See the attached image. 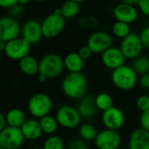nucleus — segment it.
<instances>
[{"instance_id": "49", "label": "nucleus", "mask_w": 149, "mask_h": 149, "mask_svg": "<svg viewBox=\"0 0 149 149\" xmlns=\"http://www.w3.org/2000/svg\"><path fill=\"white\" fill-rule=\"evenodd\" d=\"M148 97H149V93H148Z\"/></svg>"}, {"instance_id": "18", "label": "nucleus", "mask_w": 149, "mask_h": 149, "mask_svg": "<svg viewBox=\"0 0 149 149\" xmlns=\"http://www.w3.org/2000/svg\"><path fill=\"white\" fill-rule=\"evenodd\" d=\"M20 129L24 139L30 141H36L39 139L43 134L39 121H38L35 119L25 120V121L21 126Z\"/></svg>"}, {"instance_id": "10", "label": "nucleus", "mask_w": 149, "mask_h": 149, "mask_svg": "<svg viewBox=\"0 0 149 149\" xmlns=\"http://www.w3.org/2000/svg\"><path fill=\"white\" fill-rule=\"evenodd\" d=\"M113 38L111 35L103 31L93 32L87 38L86 45L92 50L93 53H102L112 46Z\"/></svg>"}, {"instance_id": "20", "label": "nucleus", "mask_w": 149, "mask_h": 149, "mask_svg": "<svg viewBox=\"0 0 149 149\" xmlns=\"http://www.w3.org/2000/svg\"><path fill=\"white\" fill-rule=\"evenodd\" d=\"M64 66L70 72H81L84 67V59L78 52L68 53L64 58Z\"/></svg>"}, {"instance_id": "38", "label": "nucleus", "mask_w": 149, "mask_h": 149, "mask_svg": "<svg viewBox=\"0 0 149 149\" xmlns=\"http://www.w3.org/2000/svg\"><path fill=\"white\" fill-rule=\"evenodd\" d=\"M17 3V0H0L1 8H10Z\"/></svg>"}, {"instance_id": "39", "label": "nucleus", "mask_w": 149, "mask_h": 149, "mask_svg": "<svg viewBox=\"0 0 149 149\" xmlns=\"http://www.w3.org/2000/svg\"><path fill=\"white\" fill-rule=\"evenodd\" d=\"M6 127V120H5V115H3L0 112V132Z\"/></svg>"}, {"instance_id": "26", "label": "nucleus", "mask_w": 149, "mask_h": 149, "mask_svg": "<svg viewBox=\"0 0 149 149\" xmlns=\"http://www.w3.org/2000/svg\"><path fill=\"white\" fill-rule=\"evenodd\" d=\"M136 73L144 74L149 72V57L146 55H140L134 59L133 66Z\"/></svg>"}, {"instance_id": "13", "label": "nucleus", "mask_w": 149, "mask_h": 149, "mask_svg": "<svg viewBox=\"0 0 149 149\" xmlns=\"http://www.w3.org/2000/svg\"><path fill=\"white\" fill-rule=\"evenodd\" d=\"M102 122L107 129L118 131L125 123L124 113L119 107H112L103 112Z\"/></svg>"}, {"instance_id": "12", "label": "nucleus", "mask_w": 149, "mask_h": 149, "mask_svg": "<svg viewBox=\"0 0 149 149\" xmlns=\"http://www.w3.org/2000/svg\"><path fill=\"white\" fill-rule=\"evenodd\" d=\"M20 31V24L14 17H0V40L7 43L14 38H18Z\"/></svg>"}, {"instance_id": "24", "label": "nucleus", "mask_w": 149, "mask_h": 149, "mask_svg": "<svg viewBox=\"0 0 149 149\" xmlns=\"http://www.w3.org/2000/svg\"><path fill=\"white\" fill-rule=\"evenodd\" d=\"M39 124L42 129V132L46 134H54L58 127V123L55 117L52 115H45L39 120Z\"/></svg>"}, {"instance_id": "31", "label": "nucleus", "mask_w": 149, "mask_h": 149, "mask_svg": "<svg viewBox=\"0 0 149 149\" xmlns=\"http://www.w3.org/2000/svg\"><path fill=\"white\" fill-rule=\"evenodd\" d=\"M139 35L144 48H147L148 50H149V26H146Z\"/></svg>"}, {"instance_id": "37", "label": "nucleus", "mask_w": 149, "mask_h": 149, "mask_svg": "<svg viewBox=\"0 0 149 149\" xmlns=\"http://www.w3.org/2000/svg\"><path fill=\"white\" fill-rule=\"evenodd\" d=\"M10 13L13 15V16H19L23 13L24 11V8H23V5L19 4V3H16L15 5H13L12 7L10 8Z\"/></svg>"}, {"instance_id": "47", "label": "nucleus", "mask_w": 149, "mask_h": 149, "mask_svg": "<svg viewBox=\"0 0 149 149\" xmlns=\"http://www.w3.org/2000/svg\"><path fill=\"white\" fill-rule=\"evenodd\" d=\"M31 149H41V148H31Z\"/></svg>"}, {"instance_id": "25", "label": "nucleus", "mask_w": 149, "mask_h": 149, "mask_svg": "<svg viewBox=\"0 0 149 149\" xmlns=\"http://www.w3.org/2000/svg\"><path fill=\"white\" fill-rule=\"evenodd\" d=\"M95 105L98 108V110H100L102 112L111 108L113 107V100L110 94L107 93H99L95 98Z\"/></svg>"}, {"instance_id": "15", "label": "nucleus", "mask_w": 149, "mask_h": 149, "mask_svg": "<svg viewBox=\"0 0 149 149\" xmlns=\"http://www.w3.org/2000/svg\"><path fill=\"white\" fill-rule=\"evenodd\" d=\"M113 17L117 21L124 22L127 24L134 23L138 17L139 12L134 5H130L123 3H120L113 9Z\"/></svg>"}, {"instance_id": "30", "label": "nucleus", "mask_w": 149, "mask_h": 149, "mask_svg": "<svg viewBox=\"0 0 149 149\" xmlns=\"http://www.w3.org/2000/svg\"><path fill=\"white\" fill-rule=\"evenodd\" d=\"M137 107L140 111L145 112L149 109V97L148 95H141L138 98L136 101Z\"/></svg>"}, {"instance_id": "23", "label": "nucleus", "mask_w": 149, "mask_h": 149, "mask_svg": "<svg viewBox=\"0 0 149 149\" xmlns=\"http://www.w3.org/2000/svg\"><path fill=\"white\" fill-rule=\"evenodd\" d=\"M61 9V15L65 18H72L78 16L80 11V5L79 3L73 1V0H66L63 3L60 7Z\"/></svg>"}, {"instance_id": "6", "label": "nucleus", "mask_w": 149, "mask_h": 149, "mask_svg": "<svg viewBox=\"0 0 149 149\" xmlns=\"http://www.w3.org/2000/svg\"><path fill=\"white\" fill-rule=\"evenodd\" d=\"M65 24V21L62 15H58L52 12L48 15L41 24L43 37L47 38H56L63 31Z\"/></svg>"}, {"instance_id": "43", "label": "nucleus", "mask_w": 149, "mask_h": 149, "mask_svg": "<svg viewBox=\"0 0 149 149\" xmlns=\"http://www.w3.org/2000/svg\"><path fill=\"white\" fill-rule=\"evenodd\" d=\"M31 2V0H17V3L21 4V5H24L27 4Z\"/></svg>"}, {"instance_id": "36", "label": "nucleus", "mask_w": 149, "mask_h": 149, "mask_svg": "<svg viewBox=\"0 0 149 149\" xmlns=\"http://www.w3.org/2000/svg\"><path fill=\"white\" fill-rule=\"evenodd\" d=\"M140 86L145 89H149V72L141 74L139 79Z\"/></svg>"}, {"instance_id": "48", "label": "nucleus", "mask_w": 149, "mask_h": 149, "mask_svg": "<svg viewBox=\"0 0 149 149\" xmlns=\"http://www.w3.org/2000/svg\"><path fill=\"white\" fill-rule=\"evenodd\" d=\"M0 149H4V148H2V147L0 146Z\"/></svg>"}, {"instance_id": "40", "label": "nucleus", "mask_w": 149, "mask_h": 149, "mask_svg": "<svg viewBox=\"0 0 149 149\" xmlns=\"http://www.w3.org/2000/svg\"><path fill=\"white\" fill-rule=\"evenodd\" d=\"M120 3H127V4H130V5H137L138 0H120Z\"/></svg>"}, {"instance_id": "14", "label": "nucleus", "mask_w": 149, "mask_h": 149, "mask_svg": "<svg viewBox=\"0 0 149 149\" xmlns=\"http://www.w3.org/2000/svg\"><path fill=\"white\" fill-rule=\"evenodd\" d=\"M23 38L26 40L30 45H36L41 40L43 34L41 29V24L35 19L27 20L22 27Z\"/></svg>"}, {"instance_id": "19", "label": "nucleus", "mask_w": 149, "mask_h": 149, "mask_svg": "<svg viewBox=\"0 0 149 149\" xmlns=\"http://www.w3.org/2000/svg\"><path fill=\"white\" fill-rule=\"evenodd\" d=\"M77 109L79 114L81 115V117L86 119L93 118L98 111V108L95 105L94 98L91 95L83 96L80 99Z\"/></svg>"}, {"instance_id": "1", "label": "nucleus", "mask_w": 149, "mask_h": 149, "mask_svg": "<svg viewBox=\"0 0 149 149\" xmlns=\"http://www.w3.org/2000/svg\"><path fill=\"white\" fill-rule=\"evenodd\" d=\"M62 91L70 99H81L87 91L86 76L81 72H70L62 81Z\"/></svg>"}, {"instance_id": "41", "label": "nucleus", "mask_w": 149, "mask_h": 149, "mask_svg": "<svg viewBox=\"0 0 149 149\" xmlns=\"http://www.w3.org/2000/svg\"><path fill=\"white\" fill-rule=\"evenodd\" d=\"M38 81L39 82H45L48 79L45 76V75H43V74H40V73H38Z\"/></svg>"}, {"instance_id": "9", "label": "nucleus", "mask_w": 149, "mask_h": 149, "mask_svg": "<svg viewBox=\"0 0 149 149\" xmlns=\"http://www.w3.org/2000/svg\"><path fill=\"white\" fill-rule=\"evenodd\" d=\"M31 45L23 38H17L6 43L4 53L13 60H20L29 55Z\"/></svg>"}, {"instance_id": "16", "label": "nucleus", "mask_w": 149, "mask_h": 149, "mask_svg": "<svg viewBox=\"0 0 149 149\" xmlns=\"http://www.w3.org/2000/svg\"><path fill=\"white\" fill-rule=\"evenodd\" d=\"M101 60L103 65L111 70H114L120 65H124L125 57L121 52L120 49L118 47L111 46L104 52L101 53Z\"/></svg>"}, {"instance_id": "42", "label": "nucleus", "mask_w": 149, "mask_h": 149, "mask_svg": "<svg viewBox=\"0 0 149 149\" xmlns=\"http://www.w3.org/2000/svg\"><path fill=\"white\" fill-rule=\"evenodd\" d=\"M6 46V42L0 40V52H4Z\"/></svg>"}, {"instance_id": "17", "label": "nucleus", "mask_w": 149, "mask_h": 149, "mask_svg": "<svg viewBox=\"0 0 149 149\" xmlns=\"http://www.w3.org/2000/svg\"><path fill=\"white\" fill-rule=\"evenodd\" d=\"M129 149H149V132L142 127L134 130L129 137Z\"/></svg>"}, {"instance_id": "7", "label": "nucleus", "mask_w": 149, "mask_h": 149, "mask_svg": "<svg viewBox=\"0 0 149 149\" xmlns=\"http://www.w3.org/2000/svg\"><path fill=\"white\" fill-rule=\"evenodd\" d=\"M143 48L144 46L141 40L140 35L134 32H131L126 38H122L120 47L125 58L127 59L136 58L141 54Z\"/></svg>"}, {"instance_id": "35", "label": "nucleus", "mask_w": 149, "mask_h": 149, "mask_svg": "<svg viewBox=\"0 0 149 149\" xmlns=\"http://www.w3.org/2000/svg\"><path fill=\"white\" fill-rule=\"evenodd\" d=\"M69 149H88V147L82 140H74L70 143Z\"/></svg>"}, {"instance_id": "29", "label": "nucleus", "mask_w": 149, "mask_h": 149, "mask_svg": "<svg viewBox=\"0 0 149 149\" xmlns=\"http://www.w3.org/2000/svg\"><path fill=\"white\" fill-rule=\"evenodd\" d=\"M65 145L63 140L59 136H50L48 137L43 146V149H64Z\"/></svg>"}, {"instance_id": "28", "label": "nucleus", "mask_w": 149, "mask_h": 149, "mask_svg": "<svg viewBox=\"0 0 149 149\" xmlns=\"http://www.w3.org/2000/svg\"><path fill=\"white\" fill-rule=\"evenodd\" d=\"M96 127L89 123H86L81 125L79 127V135L85 141H93L97 136Z\"/></svg>"}, {"instance_id": "4", "label": "nucleus", "mask_w": 149, "mask_h": 149, "mask_svg": "<svg viewBox=\"0 0 149 149\" xmlns=\"http://www.w3.org/2000/svg\"><path fill=\"white\" fill-rule=\"evenodd\" d=\"M52 108V101L45 93H36L28 101V110L34 118H42L48 115Z\"/></svg>"}, {"instance_id": "5", "label": "nucleus", "mask_w": 149, "mask_h": 149, "mask_svg": "<svg viewBox=\"0 0 149 149\" xmlns=\"http://www.w3.org/2000/svg\"><path fill=\"white\" fill-rule=\"evenodd\" d=\"M24 137L19 127L7 126L0 132V146L4 149H18L24 143Z\"/></svg>"}, {"instance_id": "11", "label": "nucleus", "mask_w": 149, "mask_h": 149, "mask_svg": "<svg viewBox=\"0 0 149 149\" xmlns=\"http://www.w3.org/2000/svg\"><path fill=\"white\" fill-rule=\"evenodd\" d=\"M121 142L118 131L106 129L97 134L94 139L95 146L99 149H118Z\"/></svg>"}, {"instance_id": "27", "label": "nucleus", "mask_w": 149, "mask_h": 149, "mask_svg": "<svg viewBox=\"0 0 149 149\" xmlns=\"http://www.w3.org/2000/svg\"><path fill=\"white\" fill-rule=\"evenodd\" d=\"M112 31L116 38L122 39L131 33L130 24L124 22L116 21L112 26Z\"/></svg>"}, {"instance_id": "3", "label": "nucleus", "mask_w": 149, "mask_h": 149, "mask_svg": "<svg viewBox=\"0 0 149 149\" xmlns=\"http://www.w3.org/2000/svg\"><path fill=\"white\" fill-rule=\"evenodd\" d=\"M64 67V59L58 54L49 53L39 61L38 73L45 75L47 79H54L62 73Z\"/></svg>"}, {"instance_id": "2", "label": "nucleus", "mask_w": 149, "mask_h": 149, "mask_svg": "<svg viewBox=\"0 0 149 149\" xmlns=\"http://www.w3.org/2000/svg\"><path fill=\"white\" fill-rule=\"evenodd\" d=\"M111 79L113 84L122 91H129L137 84V73L132 66L122 65L113 70Z\"/></svg>"}, {"instance_id": "44", "label": "nucleus", "mask_w": 149, "mask_h": 149, "mask_svg": "<svg viewBox=\"0 0 149 149\" xmlns=\"http://www.w3.org/2000/svg\"><path fill=\"white\" fill-rule=\"evenodd\" d=\"M53 13L58 14V15H61V9H60V7H59V8H56V9L54 10Z\"/></svg>"}, {"instance_id": "32", "label": "nucleus", "mask_w": 149, "mask_h": 149, "mask_svg": "<svg viewBox=\"0 0 149 149\" xmlns=\"http://www.w3.org/2000/svg\"><path fill=\"white\" fill-rule=\"evenodd\" d=\"M140 122L141 127L149 132V109L145 112H141Z\"/></svg>"}, {"instance_id": "33", "label": "nucleus", "mask_w": 149, "mask_h": 149, "mask_svg": "<svg viewBox=\"0 0 149 149\" xmlns=\"http://www.w3.org/2000/svg\"><path fill=\"white\" fill-rule=\"evenodd\" d=\"M78 53H79V55L84 60L90 58L92 57V55L93 54V52H92V50H91L87 45H84V46L80 47L79 50V52H78Z\"/></svg>"}, {"instance_id": "46", "label": "nucleus", "mask_w": 149, "mask_h": 149, "mask_svg": "<svg viewBox=\"0 0 149 149\" xmlns=\"http://www.w3.org/2000/svg\"><path fill=\"white\" fill-rule=\"evenodd\" d=\"M36 2H38V3H41V2H44V1H45V0H35Z\"/></svg>"}, {"instance_id": "8", "label": "nucleus", "mask_w": 149, "mask_h": 149, "mask_svg": "<svg viewBox=\"0 0 149 149\" xmlns=\"http://www.w3.org/2000/svg\"><path fill=\"white\" fill-rule=\"evenodd\" d=\"M55 118L59 126L65 128H74L79 125L82 117L77 108L63 106L58 110Z\"/></svg>"}, {"instance_id": "34", "label": "nucleus", "mask_w": 149, "mask_h": 149, "mask_svg": "<svg viewBox=\"0 0 149 149\" xmlns=\"http://www.w3.org/2000/svg\"><path fill=\"white\" fill-rule=\"evenodd\" d=\"M137 5L141 13L149 17V0H138Z\"/></svg>"}, {"instance_id": "22", "label": "nucleus", "mask_w": 149, "mask_h": 149, "mask_svg": "<svg viewBox=\"0 0 149 149\" xmlns=\"http://www.w3.org/2000/svg\"><path fill=\"white\" fill-rule=\"evenodd\" d=\"M6 124L10 127H21L23 123L25 121V114L24 113L18 108H12L7 112L5 114Z\"/></svg>"}, {"instance_id": "45", "label": "nucleus", "mask_w": 149, "mask_h": 149, "mask_svg": "<svg viewBox=\"0 0 149 149\" xmlns=\"http://www.w3.org/2000/svg\"><path fill=\"white\" fill-rule=\"evenodd\" d=\"M73 1H76V2H78V3H82V2H84V1H86V0H73Z\"/></svg>"}, {"instance_id": "21", "label": "nucleus", "mask_w": 149, "mask_h": 149, "mask_svg": "<svg viewBox=\"0 0 149 149\" xmlns=\"http://www.w3.org/2000/svg\"><path fill=\"white\" fill-rule=\"evenodd\" d=\"M39 61H38L32 56L27 55L19 60V68L26 75L33 76L38 73Z\"/></svg>"}]
</instances>
